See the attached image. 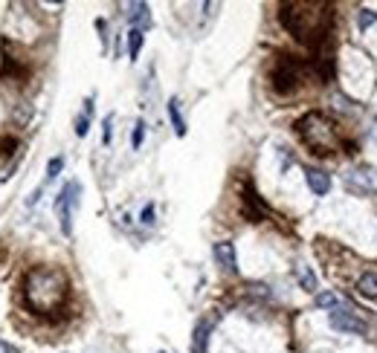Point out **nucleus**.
<instances>
[{"instance_id": "nucleus-1", "label": "nucleus", "mask_w": 377, "mask_h": 353, "mask_svg": "<svg viewBox=\"0 0 377 353\" xmlns=\"http://www.w3.org/2000/svg\"><path fill=\"white\" fill-rule=\"evenodd\" d=\"M21 301L32 316L58 322L70 307V275L53 263L32 267L21 281Z\"/></svg>"}, {"instance_id": "nucleus-2", "label": "nucleus", "mask_w": 377, "mask_h": 353, "mask_svg": "<svg viewBox=\"0 0 377 353\" xmlns=\"http://www.w3.org/2000/svg\"><path fill=\"white\" fill-rule=\"evenodd\" d=\"M282 26L311 50H322L334 29V6L316 4V0H299V4H282L279 6Z\"/></svg>"}, {"instance_id": "nucleus-3", "label": "nucleus", "mask_w": 377, "mask_h": 353, "mask_svg": "<svg viewBox=\"0 0 377 353\" xmlns=\"http://www.w3.org/2000/svg\"><path fill=\"white\" fill-rule=\"evenodd\" d=\"M296 134L299 139L311 148V154H319V157H328L334 151H340L346 145L343 134H340V125L334 122L328 113L322 110H311L305 113L299 122H296Z\"/></svg>"}, {"instance_id": "nucleus-4", "label": "nucleus", "mask_w": 377, "mask_h": 353, "mask_svg": "<svg viewBox=\"0 0 377 353\" xmlns=\"http://www.w3.org/2000/svg\"><path fill=\"white\" fill-rule=\"evenodd\" d=\"M305 81H322L316 61H305V58H293V56H276L273 67H270V87L279 96H290L296 93Z\"/></svg>"}, {"instance_id": "nucleus-5", "label": "nucleus", "mask_w": 377, "mask_h": 353, "mask_svg": "<svg viewBox=\"0 0 377 353\" xmlns=\"http://www.w3.org/2000/svg\"><path fill=\"white\" fill-rule=\"evenodd\" d=\"M241 214L249 220V223H264V220H279L276 211L259 197L253 180H244L241 186Z\"/></svg>"}, {"instance_id": "nucleus-6", "label": "nucleus", "mask_w": 377, "mask_h": 353, "mask_svg": "<svg viewBox=\"0 0 377 353\" xmlns=\"http://www.w3.org/2000/svg\"><path fill=\"white\" fill-rule=\"evenodd\" d=\"M78 197H81V186L73 180L61 189V194L56 197V214H58V226L64 235H73V214L78 209Z\"/></svg>"}, {"instance_id": "nucleus-7", "label": "nucleus", "mask_w": 377, "mask_h": 353, "mask_svg": "<svg viewBox=\"0 0 377 353\" xmlns=\"http://www.w3.org/2000/svg\"><path fill=\"white\" fill-rule=\"evenodd\" d=\"M346 186L354 194H377V168L374 165H360V168L348 171Z\"/></svg>"}, {"instance_id": "nucleus-8", "label": "nucleus", "mask_w": 377, "mask_h": 353, "mask_svg": "<svg viewBox=\"0 0 377 353\" xmlns=\"http://www.w3.org/2000/svg\"><path fill=\"white\" fill-rule=\"evenodd\" d=\"M331 327L340 330V333H366V322L357 319V313L351 310V307H340V310H331Z\"/></svg>"}, {"instance_id": "nucleus-9", "label": "nucleus", "mask_w": 377, "mask_h": 353, "mask_svg": "<svg viewBox=\"0 0 377 353\" xmlns=\"http://www.w3.org/2000/svg\"><path fill=\"white\" fill-rule=\"evenodd\" d=\"M212 252H215V260H218V267H221L224 273H229V275H235V273H238V255H235V243H229V241H218Z\"/></svg>"}, {"instance_id": "nucleus-10", "label": "nucleus", "mask_w": 377, "mask_h": 353, "mask_svg": "<svg viewBox=\"0 0 377 353\" xmlns=\"http://www.w3.org/2000/svg\"><path fill=\"white\" fill-rule=\"evenodd\" d=\"M212 327H215V319H200V322L195 325V333H192V353H206L209 336H212Z\"/></svg>"}, {"instance_id": "nucleus-11", "label": "nucleus", "mask_w": 377, "mask_h": 353, "mask_svg": "<svg viewBox=\"0 0 377 353\" xmlns=\"http://www.w3.org/2000/svg\"><path fill=\"white\" fill-rule=\"evenodd\" d=\"M305 180H308V189L316 194V197H325L331 191V176L328 171L322 168H305Z\"/></svg>"}, {"instance_id": "nucleus-12", "label": "nucleus", "mask_w": 377, "mask_h": 353, "mask_svg": "<svg viewBox=\"0 0 377 353\" xmlns=\"http://www.w3.org/2000/svg\"><path fill=\"white\" fill-rule=\"evenodd\" d=\"M128 23H131V29H140V32H145L148 26H151V9H148V4H128Z\"/></svg>"}, {"instance_id": "nucleus-13", "label": "nucleus", "mask_w": 377, "mask_h": 353, "mask_svg": "<svg viewBox=\"0 0 377 353\" xmlns=\"http://www.w3.org/2000/svg\"><path fill=\"white\" fill-rule=\"evenodd\" d=\"M357 293L368 301H377V273H363L357 278Z\"/></svg>"}, {"instance_id": "nucleus-14", "label": "nucleus", "mask_w": 377, "mask_h": 353, "mask_svg": "<svg viewBox=\"0 0 377 353\" xmlns=\"http://www.w3.org/2000/svg\"><path fill=\"white\" fill-rule=\"evenodd\" d=\"M169 119H172V127L177 137H186V119L180 113V99H169Z\"/></svg>"}, {"instance_id": "nucleus-15", "label": "nucleus", "mask_w": 377, "mask_h": 353, "mask_svg": "<svg viewBox=\"0 0 377 353\" xmlns=\"http://www.w3.org/2000/svg\"><path fill=\"white\" fill-rule=\"evenodd\" d=\"M296 278H299V284H302V290H308V293H316V275H314V270L308 267V263H296Z\"/></svg>"}, {"instance_id": "nucleus-16", "label": "nucleus", "mask_w": 377, "mask_h": 353, "mask_svg": "<svg viewBox=\"0 0 377 353\" xmlns=\"http://www.w3.org/2000/svg\"><path fill=\"white\" fill-rule=\"evenodd\" d=\"M316 307H322V310H340L343 301L334 293H316Z\"/></svg>"}, {"instance_id": "nucleus-17", "label": "nucleus", "mask_w": 377, "mask_h": 353, "mask_svg": "<svg viewBox=\"0 0 377 353\" xmlns=\"http://www.w3.org/2000/svg\"><path fill=\"white\" fill-rule=\"evenodd\" d=\"M143 32L140 29H131L128 32V56H131V61H137L140 58V50H143Z\"/></svg>"}, {"instance_id": "nucleus-18", "label": "nucleus", "mask_w": 377, "mask_h": 353, "mask_svg": "<svg viewBox=\"0 0 377 353\" xmlns=\"http://www.w3.org/2000/svg\"><path fill=\"white\" fill-rule=\"evenodd\" d=\"M73 127H76V137H88V130H91V116H88V113H81V116H76V122H73Z\"/></svg>"}, {"instance_id": "nucleus-19", "label": "nucleus", "mask_w": 377, "mask_h": 353, "mask_svg": "<svg viewBox=\"0 0 377 353\" xmlns=\"http://www.w3.org/2000/svg\"><path fill=\"white\" fill-rule=\"evenodd\" d=\"M61 168H64V157L50 159V165H47V180H56V176L61 174Z\"/></svg>"}, {"instance_id": "nucleus-20", "label": "nucleus", "mask_w": 377, "mask_h": 353, "mask_svg": "<svg viewBox=\"0 0 377 353\" xmlns=\"http://www.w3.org/2000/svg\"><path fill=\"white\" fill-rule=\"evenodd\" d=\"M374 21H377V15H374L371 9H363V12L357 15V26H360V29H368Z\"/></svg>"}, {"instance_id": "nucleus-21", "label": "nucleus", "mask_w": 377, "mask_h": 353, "mask_svg": "<svg viewBox=\"0 0 377 353\" xmlns=\"http://www.w3.org/2000/svg\"><path fill=\"white\" fill-rule=\"evenodd\" d=\"M110 137H113V116H105V122H102V142L110 145Z\"/></svg>"}, {"instance_id": "nucleus-22", "label": "nucleus", "mask_w": 377, "mask_h": 353, "mask_svg": "<svg viewBox=\"0 0 377 353\" xmlns=\"http://www.w3.org/2000/svg\"><path fill=\"white\" fill-rule=\"evenodd\" d=\"M143 137H145V122H137V125H134V137H131V145H134V151L143 145Z\"/></svg>"}, {"instance_id": "nucleus-23", "label": "nucleus", "mask_w": 377, "mask_h": 353, "mask_svg": "<svg viewBox=\"0 0 377 353\" xmlns=\"http://www.w3.org/2000/svg\"><path fill=\"white\" fill-rule=\"evenodd\" d=\"M143 223H145V226H151V223H154V206H151V203L143 209Z\"/></svg>"}, {"instance_id": "nucleus-24", "label": "nucleus", "mask_w": 377, "mask_h": 353, "mask_svg": "<svg viewBox=\"0 0 377 353\" xmlns=\"http://www.w3.org/2000/svg\"><path fill=\"white\" fill-rule=\"evenodd\" d=\"M0 353H21L15 344H9V342H4V339H0Z\"/></svg>"}]
</instances>
